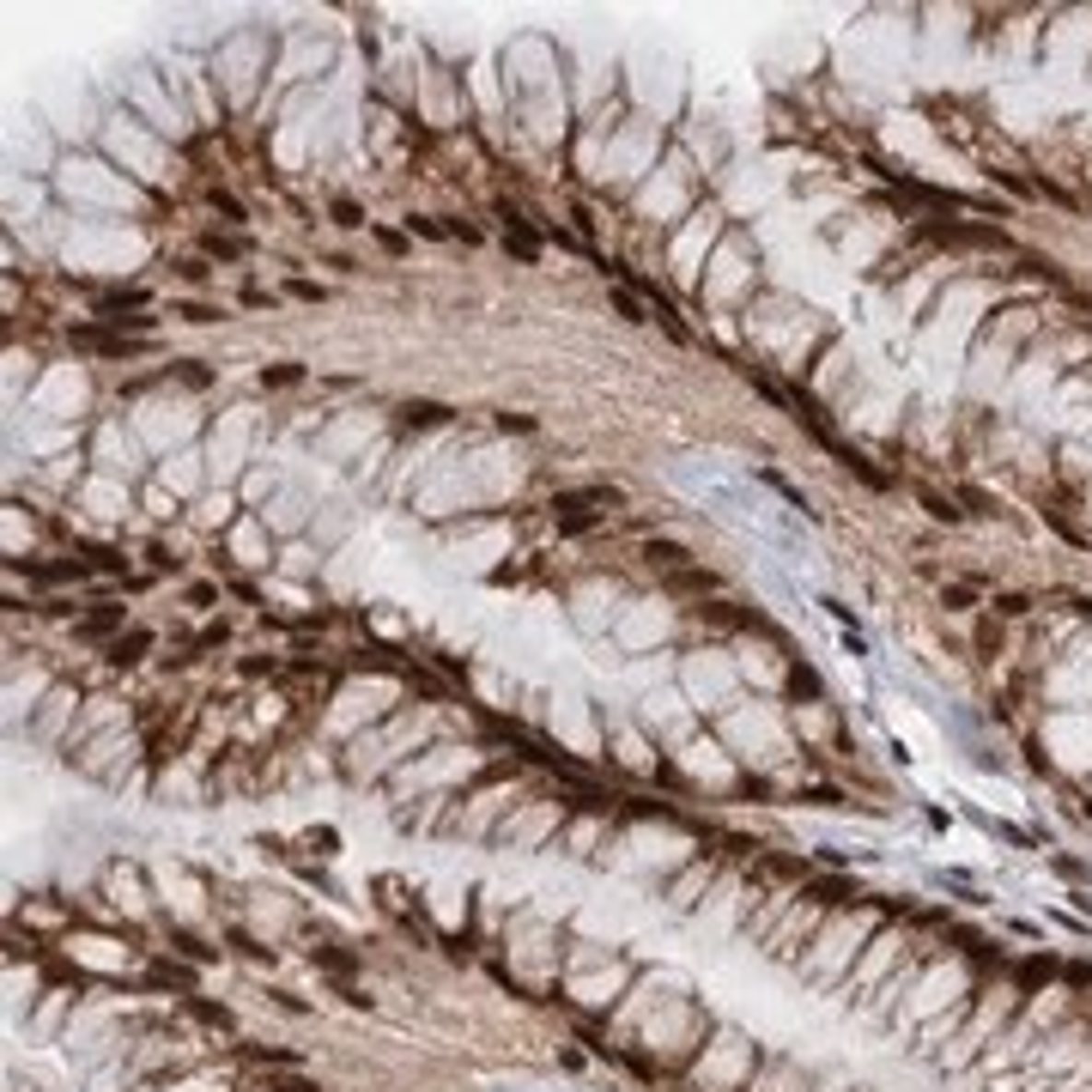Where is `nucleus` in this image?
Returning <instances> with one entry per match:
<instances>
[{"instance_id":"nucleus-1","label":"nucleus","mask_w":1092,"mask_h":1092,"mask_svg":"<svg viewBox=\"0 0 1092 1092\" xmlns=\"http://www.w3.org/2000/svg\"><path fill=\"white\" fill-rule=\"evenodd\" d=\"M704 887H710V862H692V868H686L680 880H674V887H668V904H674V910H692Z\"/></svg>"}]
</instances>
